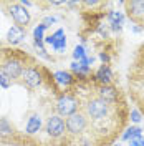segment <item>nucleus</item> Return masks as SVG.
I'll return each instance as SVG.
<instances>
[{
	"mask_svg": "<svg viewBox=\"0 0 144 146\" xmlns=\"http://www.w3.org/2000/svg\"><path fill=\"white\" fill-rule=\"evenodd\" d=\"M137 136H143V129L137 128V126H131L123 135V139H133V138H137Z\"/></svg>",
	"mask_w": 144,
	"mask_h": 146,
	"instance_id": "15",
	"label": "nucleus"
},
{
	"mask_svg": "<svg viewBox=\"0 0 144 146\" xmlns=\"http://www.w3.org/2000/svg\"><path fill=\"white\" fill-rule=\"evenodd\" d=\"M131 119H133L134 123H139V121H141V115H139L137 110H133V111H131Z\"/></svg>",
	"mask_w": 144,
	"mask_h": 146,
	"instance_id": "22",
	"label": "nucleus"
},
{
	"mask_svg": "<svg viewBox=\"0 0 144 146\" xmlns=\"http://www.w3.org/2000/svg\"><path fill=\"white\" fill-rule=\"evenodd\" d=\"M73 56H75V60H78V62H85L86 60V53H85V48L81 45L75 46V50H73Z\"/></svg>",
	"mask_w": 144,
	"mask_h": 146,
	"instance_id": "16",
	"label": "nucleus"
},
{
	"mask_svg": "<svg viewBox=\"0 0 144 146\" xmlns=\"http://www.w3.org/2000/svg\"><path fill=\"white\" fill-rule=\"evenodd\" d=\"M129 146H144V138L143 136H137L129 139Z\"/></svg>",
	"mask_w": 144,
	"mask_h": 146,
	"instance_id": "21",
	"label": "nucleus"
},
{
	"mask_svg": "<svg viewBox=\"0 0 144 146\" xmlns=\"http://www.w3.org/2000/svg\"><path fill=\"white\" fill-rule=\"evenodd\" d=\"M65 128H66V123L60 116H50L48 121H46V133L52 138H58L65 133Z\"/></svg>",
	"mask_w": 144,
	"mask_h": 146,
	"instance_id": "5",
	"label": "nucleus"
},
{
	"mask_svg": "<svg viewBox=\"0 0 144 146\" xmlns=\"http://www.w3.org/2000/svg\"><path fill=\"white\" fill-rule=\"evenodd\" d=\"M55 22H56V18L55 17H46L45 20H43V25L48 27V25H52V23H55Z\"/></svg>",
	"mask_w": 144,
	"mask_h": 146,
	"instance_id": "23",
	"label": "nucleus"
},
{
	"mask_svg": "<svg viewBox=\"0 0 144 146\" xmlns=\"http://www.w3.org/2000/svg\"><path fill=\"white\" fill-rule=\"evenodd\" d=\"M65 46H66V38H65V36H61L60 40H56V42L53 43V48L56 50V52H60V50H63Z\"/></svg>",
	"mask_w": 144,
	"mask_h": 146,
	"instance_id": "19",
	"label": "nucleus"
},
{
	"mask_svg": "<svg viewBox=\"0 0 144 146\" xmlns=\"http://www.w3.org/2000/svg\"><path fill=\"white\" fill-rule=\"evenodd\" d=\"M0 135H2V136H9V135H12V126L9 125L7 119H0Z\"/></svg>",
	"mask_w": 144,
	"mask_h": 146,
	"instance_id": "17",
	"label": "nucleus"
},
{
	"mask_svg": "<svg viewBox=\"0 0 144 146\" xmlns=\"http://www.w3.org/2000/svg\"><path fill=\"white\" fill-rule=\"evenodd\" d=\"M0 86H2V88H9V86H10L9 76H7L5 73L2 72V70H0Z\"/></svg>",
	"mask_w": 144,
	"mask_h": 146,
	"instance_id": "20",
	"label": "nucleus"
},
{
	"mask_svg": "<svg viewBox=\"0 0 144 146\" xmlns=\"http://www.w3.org/2000/svg\"><path fill=\"white\" fill-rule=\"evenodd\" d=\"M98 93H99V98L103 101H106V103H113L118 98L116 88H113L111 85H101V88H99Z\"/></svg>",
	"mask_w": 144,
	"mask_h": 146,
	"instance_id": "8",
	"label": "nucleus"
},
{
	"mask_svg": "<svg viewBox=\"0 0 144 146\" xmlns=\"http://www.w3.org/2000/svg\"><path fill=\"white\" fill-rule=\"evenodd\" d=\"M127 7H129V13L131 15H144V0H133V2H129L127 3Z\"/></svg>",
	"mask_w": 144,
	"mask_h": 146,
	"instance_id": "12",
	"label": "nucleus"
},
{
	"mask_svg": "<svg viewBox=\"0 0 144 146\" xmlns=\"http://www.w3.org/2000/svg\"><path fill=\"white\" fill-rule=\"evenodd\" d=\"M61 36H65L63 30H56V32H55L53 35L46 36V38H45V42H46V43H52V45H53L55 42H56V40H60V38H61Z\"/></svg>",
	"mask_w": 144,
	"mask_h": 146,
	"instance_id": "18",
	"label": "nucleus"
},
{
	"mask_svg": "<svg viewBox=\"0 0 144 146\" xmlns=\"http://www.w3.org/2000/svg\"><path fill=\"white\" fill-rule=\"evenodd\" d=\"M10 15H12V18L15 20V23H17L18 27H27L28 22H30L28 10L23 5H20V3H15V5L10 7Z\"/></svg>",
	"mask_w": 144,
	"mask_h": 146,
	"instance_id": "4",
	"label": "nucleus"
},
{
	"mask_svg": "<svg viewBox=\"0 0 144 146\" xmlns=\"http://www.w3.org/2000/svg\"><path fill=\"white\" fill-rule=\"evenodd\" d=\"M76 108H78V103L70 95L60 96V100L56 103V110H58V113L61 116H71V115H75L76 113Z\"/></svg>",
	"mask_w": 144,
	"mask_h": 146,
	"instance_id": "2",
	"label": "nucleus"
},
{
	"mask_svg": "<svg viewBox=\"0 0 144 146\" xmlns=\"http://www.w3.org/2000/svg\"><path fill=\"white\" fill-rule=\"evenodd\" d=\"M2 72L9 76V80H12V78H18L23 73V66H22V63L18 60H9L7 63L3 65Z\"/></svg>",
	"mask_w": 144,
	"mask_h": 146,
	"instance_id": "7",
	"label": "nucleus"
},
{
	"mask_svg": "<svg viewBox=\"0 0 144 146\" xmlns=\"http://www.w3.org/2000/svg\"><path fill=\"white\" fill-rule=\"evenodd\" d=\"M99 58H101L103 62H108V60H109V58H108V55H106V53H101V55H99Z\"/></svg>",
	"mask_w": 144,
	"mask_h": 146,
	"instance_id": "24",
	"label": "nucleus"
},
{
	"mask_svg": "<svg viewBox=\"0 0 144 146\" xmlns=\"http://www.w3.org/2000/svg\"><path fill=\"white\" fill-rule=\"evenodd\" d=\"M55 80H56V83L66 86V85H70V83L73 82V76L68 72H56L55 73Z\"/></svg>",
	"mask_w": 144,
	"mask_h": 146,
	"instance_id": "14",
	"label": "nucleus"
},
{
	"mask_svg": "<svg viewBox=\"0 0 144 146\" xmlns=\"http://www.w3.org/2000/svg\"><path fill=\"white\" fill-rule=\"evenodd\" d=\"M22 76H23V82L28 88H36L38 85H42V73L36 68H25Z\"/></svg>",
	"mask_w": 144,
	"mask_h": 146,
	"instance_id": "6",
	"label": "nucleus"
},
{
	"mask_svg": "<svg viewBox=\"0 0 144 146\" xmlns=\"http://www.w3.org/2000/svg\"><path fill=\"white\" fill-rule=\"evenodd\" d=\"M40 128H42V118L38 116V115H32L30 118H28V123H27V133L28 135H35L36 131H40Z\"/></svg>",
	"mask_w": 144,
	"mask_h": 146,
	"instance_id": "11",
	"label": "nucleus"
},
{
	"mask_svg": "<svg viewBox=\"0 0 144 146\" xmlns=\"http://www.w3.org/2000/svg\"><path fill=\"white\" fill-rule=\"evenodd\" d=\"M86 113L88 116L93 119H103L108 115V103L103 101L101 98H94V100L88 101L86 105Z\"/></svg>",
	"mask_w": 144,
	"mask_h": 146,
	"instance_id": "1",
	"label": "nucleus"
},
{
	"mask_svg": "<svg viewBox=\"0 0 144 146\" xmlns=\"http://www.w3.org/2000/svg\"><path fill=\"white\" fill-rule=\"evenodd\" d=\"M113 146H123V145H113Z\"/></svg>",
	"mask_w": 144,
	"mask_h": 146,
	"instance_id": "25",
	"label": "nucleus"
},
{
	"mask_svg": "<svg viewBox=\"0 0 144 146\" xmlns=\"http://www.w3.org/2000/svg\"><path fill=\"white\" fill-rule=\"evenodd\" d=\"M86 125H88V121H86V116L83 113H75L71 116H68V119H66V129L73 135L81 133L86 128Z\"/></svg>",
	"mask_w": 144,
	"mask_h": 146,
	"instance_id": "3",
	"label": "nucleus"
},
{
	"mask_svg": "<svg viewBox=\"0 0 144 146\" xmlns=\"http://www.w3.org/2000/svg\"><path fill=\"white\" fill-rule=\"evenodd\" d=\"M111 78H113L111 68H109L108 65H103V66L98 70V73H96V80H98L101 85H109Z\"/></svg>",
	"mask_w": 144,
	"mask_h": 146,
	"instance_id": "10",
	"label": "nucleus"
},
{
	"mask_svg": "<svg viewBox=\"0 0 144 146\" xmlns=\"http://www.w3.org/2000/svg\"><path fill=\"white\" fill-rule=\"evenodd\" d=\"M23 36H25L23 28L18 27V25H13V27H10L9 33H7V40H9L12 45H17V43H20L23 40Z\"/></svg>",
	"mask_w": 144,
	"mask_h": 146,
	"instance_id": "9",
	"label": "nucleus"
},
{
	"mask_svg": "<svg viewBox=\"0 0 144 146\" xmlns=\"http://www.w3.org/2000/svg\"><path fill=\"white\" fill-rule=\"evenodd\" d=\"M109 22H111V27L113 30H121V25H123V13L121 12H109Z\"/></svg>",
	"mask_w": 144,
	"mask_h": 146,
	"instance_id": "13",
	"label": "nucleus"
}]
</instances>
